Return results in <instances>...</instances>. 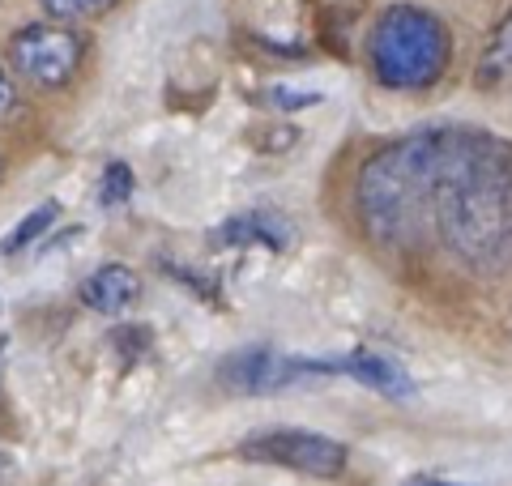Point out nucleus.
<instances>
[{"instance_id": "nucleus-1", "label": "nucleus", "mask_w": 512, "mask_h": 486, "mask_svg": "<svg viewBox=\"0 0 512 486\" xmlns=\"http://www.w3.org/2000/svg\"><path fill=\"white\" fill-rule=\"evenodd\" d=\"M431 235L470 273L512 269V145L483 128H448Z\"/></svg>"}, {"instance_id": "nucleus-2", "label": "nucleus", "mask_w": 512, "mask_h": 486, "mask_svg": "<svg viewBox=\"0 0 512 486\" xmlns=\"http://www.w3.org/2000/svg\"><path fill=\"white\" fill-rule=\"evenodd\" d=\"M448 128H419L380 145L355 175V218L376 248L410 252L431 235V192Z\"/></svg>"}, {"instance_id": "nucleus-3", "label": "nucleus", "mask_w": 512, "mask_h": 486, "mask_svg": "<svg viewBox=\"0 0 512 486\" xmlns=\"http://www.w3.org/2000/svg\"><path fill=\"white\" fill-rule=\"evenodd\" d=\"M448 56H453L448 30L440 26V18H431L427 9H414V5L384 9L372 26V39H367L372 73L389 90L436 86L440 73L448 69Z\"/></svg>"}, {"instance_id": "nucleus-4", "label": "nucleus", "mask_w": 512, "mask_h": 486, "mask_svg": "<svg viewBox=\"0 0 512 486\" xmlns=\"http://www.w3.org/2000/svg\"><path fill=\"white\" fill-rule=\"evenodd\" d=\"M239 457L256 461V465H282L295 474H312V478H338L350 465V448L329 440L320 431H299V427H282V431H256L248 440H239Z\"/></svg>"}, {"instance_id": "nucleus-5", "label": "nucleus", "mask_w": 512, "mask_h": 486, "mask_svg": "<svg viewBox=\"0 0 512 486\" xmlns=\"http://www.w3.org/2000/svg\"><path fill=\"white\" fill-rule=\"evenodd\" d=\"M9 64L30 86L60 90V86H69L77 64H82V39H77L69 26H56V22L22 26L18 35L9 39Z\"/></svg>"}, {"instance_id": "nucleus-6", "label": "nucleus", "mask_w": 512, "mask_h": 486, "mask_svg": "<svg viewBox=\"0 0 512 486\" xmlns=\"http://www.w3.org/2000/svg\"><path fill=\"white\" fill-rule=\"evenodd\" d=\"M308 376H329L325 359H295V354H282L269 346L235 350L218 363V384L231 388V393H244V397L282 393V388H291Z\"/></svg>"}, {"instance_id": "nucleus-7", "label": "nucleus", "mask_w": 512, "mask_h": 486, "mask_svg": "<svg viewBox=\"0 0 512 486\" xmlns=\"http://www.w3.org/2000/svg\"><path fill=\"white\" fill-rule=\"evenodd\" d=\"M325 367H329V376H350V380H359L367 388H376V393L389 397V401H410L414 397V380L389 359V354L350 350V354H333V359H325Z\"/></svg>"}, {"instance_id": "nucleus-8", "label": "nucleus", "mask_w": 512, "mask_h": 486, "mask_svg": "<svg viewBox=\"0 0 512 486\" xmlns=\"http://www.w3.org/2000/svg\"><path fill=\"white\" fill-rule=\"evenodd\" d=\"M214 248H269V252H286L295 243L291 222L282 214H269V209H248V214H235L222 226L210 231Z\"/></svg>"}, {"instance_id": "nucleus-9", "label": "nucleus", "mask_w": 512, "mask_h": 486, "mask_svg": "<svg viewBox=\"0 0 512 486\" xmlns=\"http://www.w3.org/2000/svg\"><path fill=\"white\" fill-rule=\"evenodd\" d=\"M77 295H82V303L90 307V312H99V316H124L128 307L141 299V278L128 265L111 261V265H99L94 273H86L82 286H77Z\"/></svg>"}, {"instance_id": "nucleus-10", "label": "nucleus", "mask_w": 512, "mask_h": 486, "mask_svg": "<svg viewBox=\"0 0 512 486\" xmlns=\"http://www.w3.org/2000/svg\"><path fill=\"white\" fill-rule=\"evenodd\" d=\"M56 218H60V201H43V205H35L30 214L13 226V231L0 239V256H18V252H26L30 243H39L47 231L56 226Z\"/></svg>"}, {"instance_id": "nucleus-11", "label": "nucleus", "mask_w": 512, "mask_h": 486, "mask_svg": "<svg viewBox=\"0 0 512 486\" xmlns=\"http://www.w3.org/2000/svg\"><path fill=\"white\" fill-rule=\"evenodd\" d=\"M512 77V9L508 18L495 26V35L487 39V52L478 60V86H495V81Z\"/></svg>"}, {"instance_id": "nucleus-12", "label": "nucleus", "mask_w": 512, "mask_h": 486, "mask_svg": "<svg viewBox=\"0 0 512 486\" xmlns=\"http://www.w3.org/2000/svg\"><path fill=\"white\" fill-rule=\"evenodd\" d=\"M133 167L128 162H107L103 167V180H99V205L103 209H116L124 205L128 197H133Z\"/></svg>"}, {"instance_id": "nucleus-13", "label": "nucleus", "mask_w": 512, "mask_h": 486, "mask_svg": "<svg viewBox=\"0 0 512 486\" xmlns=\"http://www.w3.org/2000/svg\"><path fill=\"white\" fill-rule=\"evenodd\" d=\"M43 13H52L56 22H82V18H99V13L116 9L120 0H39Z\"/></svg>"}, {"instance_id": "nucleus-14", "label": "nucleus", "mask_w": 512, "mask_h": 486, "mask_svg": "<svg viewBox=\"0 0 512 486\" xmlns=\"http://www.w3.org/2000/svg\"><path fill=\"white\" fill-rule=\"evenodd\" d=\"M111 346L124 354V363H137V359H146V350H150V333L141 329V324H116V329H111Z\"/></svg>"}, {"instance_id": "nucleus-15", "label": "nucleus", "mask_w": 512, "mask_h": 486, "mask_svg": "<svg viewBox=\"0 0 512 486\" xmlns=\"http://www.w3.org/2000/svg\"><path fill=\"white\" fill-rule=\"evenodd\" d=\"M265 103L278 107V111H299V107L325 103V94H320V90H295V86H269L265 90Z\"/></svg>"}, {"instance_id": "nucleus-16", "label": "nucleus", "mask_w": 512, "mask_h": 486, "mask_svg": "<svg viewBox=\"0 0 512 486\" xmlns=\"http://www.w3.org/2000/svg\"><path fill=\"white\" fill-rule=\"evenodd\" d=\"M18 107V90H13V81H9V73L0 69V116H9V111Z\"/></svg>"}, {"instance_id": "nucleus-17", "label": "nucleus", "mask_w": 512, "mask_h": 486, "mask_svg": "<svg viewBox=\"0 0 512 486\" xmlns=\"http://www.w3.org/2000/svg\"><path fill=\"white\" fill-rule=\"evenodd\" d=\"M402 486H461V482H444V478H410V482H402Z\"/></svg>"}, {"instance_id": "nucleus-18", "label": "nucleus", "mask_w": 512, "mask_h": 486, "mask_svg": "<svg viewBox=\"0 0 512 486\" xmlns=\"http://www.w3.org/2000/svg\"><path fill=\"white\" fill-rule=\"evenodd\" d=\"M5 469H9V461H5V457H0V474H5Z\"/></svg>"}]
</instances>
